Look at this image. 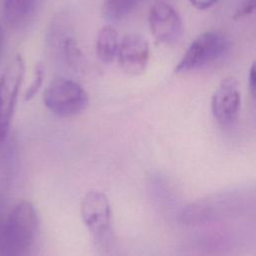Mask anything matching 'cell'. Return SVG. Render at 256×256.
I'll return each mask as SVG.
<instances>
[{"mask_svg":"<svg viewBox=\"0 0 256 256\" xmlns=\"http://www.w3.org/2000/svg\"><path fill=\"white\" fill-rule=\"evenodd\" d=\"M228 47L229 42L223 34L216 31L204 32L190 44L175 72L184 73L202 68L222 57Z\"/></svg>","mask_w":256,"mask_h":256,"instance_id":"cell-3","label":"cell"},{"mask_svg":"<svg viewBox=\"0 0 256 256\" xmlns=\"http://www.w3.org/2000/svg\"><path fill=\"white\" fill-rule=\"evenodd\" d=\"M254 75H255V64L253 63L250 67L249 75H248V82H249V86H250V89H251V92H252L253 96L255 95V78H254Z\"/></svg>","mask_w":256,"mask_h":256,"instance_id":"cell-16","label":"cell"},{"mask_svg":"<svg viewBox=\"0 0 256 256\" xmlns=\"http://www.w3.org/2000/svg\"><path fill=\"white\" fill-rule=\"evenodd\" d=\"M2 46V30H1V26H0V49Z\"/></svg>","mask_w":256,"mask_h":256,"instance_id":"cell-17","label":"cell"},{"mask_svg":"<svg viewBox=\"0 0 256 256\" xmlns=\"http://www.w3.org/2000/svg\"><path fill=\"white\" fill-rule=\"evenodd\" d=\"M43 79H44V66H43V64L39 63L35 66L34 77L32 79L31 84L28 86V88L25 91V94H24L25 101L31 100L36 95V93L38 92V90L40 89V87L42 85Z\"/></svg>","mask_w":256,"mask_h":256,"instance_id":"cell-13","label":"cell"},{"mask_svg":"<svg viewBox=\"0 0 256 256\" xmlns=\"http://www.w3.org/2000/svg\"><path fill=\"white\" fill-rule=\"evenodd\" d=\"M41 0H3V19L10 27H19L37 12Z\"/></svg>","mask_w":256,"mask_h":256,"instance_id":"cell-9","label":"cell"},{"mask_svg":"<svg viewBox=\"0 0 256 256\" xmlns=\"http://www.w3.org/2000/svg\"><path fill=\"white\" fill-rule=\"evenodd\" d=\"M43 102L54 115L67 118L84 111L88 106L89 97L77 82L68 78L57 77L45 88Z\"/></svg>","mask_w":256,"mask_h":256,"instance_id":"cell-2","label":"cell"},{"mask_svg":"<svg viewBox=\"0 0 256 256\" xmlns=\"http://www.w3.org/2000/svg\"><path fill=\"white\" fill-rule=\"evenodd\" d=\"M191 5L198 10H205L213 6L217 0H189Z\"/></svg>","mask_w":256,"mask_h":256,"instance_id":"cell-15","label":"cell"},{"mask_svg":"<svg viewBox=\"0 0 256 256\" xmlns=\"http://www.w3.org/2000/svg\"><path fill=\"white\" fill-rule=\"evenodd\" d=\"M24 72V61L20 55H17L0 77V146L5 141L10 128Z\"/></svg>","mask_w":256,"mask_h":256,"instance_id":"cell-4","label":"cell"},{"mask_svg":"<svg viewBox=\"0 0 256 256\" xmlns=\"http://www.w3.org/2000/svg\"><path fill=\"white\" fill-rule=\"evenodd\" d=\"M138 0H106L102 7V16L110 21L125 18L137 5Z\"/></svg>","mask_w":256,"mask_h":256,"instance_id":"cell-11","label":"cell"},{"mask_svg":"<svg viewBox=\"0 0 256 256\" xmlns=\"http://www.w3.org/2000/svg\"><path fill=\"white\" fill-rule=\"evenodd\" d=\"M241 105L239 83L235 77L224 78L212 96V113L221 125H230L238 117Z\"/></svg>","mask_w":256,"mask_h":256,"instance_id":"cell-7","label":"cell"},{"mask_svg":"<svg viewBox=\"0 0 256 256\" xmlns=\"http://www.w3.org/2000/svg\"><path fill=\"white\" fill-rule=\"evenodd\" d=\"M82 220L97 244L108 240L111 232V208L106 195L97 190L88 191L80 205Z\"/></svg>","mask_w":256,"mask_h":256,"instance_id":"cell-5","label":"cell"},{"mask_svg":"<svg viewBox=\"0 0 256 256\" xmlns=\"http://www.w3.org/2000/svg\"><path fill=\"white\" fill-rule=\"evenodd\" d=\"M38 215L28 201L18 203L1 230V248L11 255L25 254L33 245L38 232Z\"/></svg>","mask_w":256,"mask_h":256,"instance_id":"cell-1","label":"cell"},{"mask_svg":"<svg viewBox=\"0 0 256 256\" xmlns=\"http://www.w3.org/2000/svg\"><path fill=\"white\" fill-rule=\"evenodd\" d=\"M149 43L139 34H127L119 42L118 63L122 71L129 76L144 72L149 60Z\"/></svg>","mask_w":256,"mask_h":256,"instance_id":"cell-8","label":"cell"},{"mask_svg":"<svg viewBox=\"0 0 256 256\" xmlns=\"http://www.w3.org/2000/svg\"><path fill=\"white\" fill-rule=\"evenodd\" d=\"M119 38L116 29L110 25L100 29L96 39V54L103 63H110L117 56Z\"/></svg>","mask_w":256,"mask_h":256,"instance_id":"cell-10","label":"cell"},{"mask_svg":"<svg viewBox=\"0 0 256 256\" xmlns=\"http://www.w3.org/2000/svg\"><path fill=\"white\" fill-rule=\"evenodd\" d=\"M148 24L153 37L159 43L173 45L183 35V23L177 11L168 3H154L148 15Z\"/></svg>","mask_w":256,"mask_h":256,"instance_id":"cell-6","label":"cell"},{"mask_svg":"<svg viewBox=\"0 0 256 256\" xmlns=\"http://www.w3.org/2000/svg\"><path fill=\"white\" fill-rule=\"evenodd\" d=\"M63 54L67 64L74 69H81L85 64V57L73 37L65 38L63 42Z\"/></svg>","mask_w":256,"mask_h":256,"instance_id":"cell-12","label":"cell"},{"mask_svg":"<svg viewBox=\"0 0 256 256\" xmlns=\"http://www.w3.org/2000/svg\"><path fill=\"white\" fill-rule=\"evenodd\" d=\"M254 8H255V0H245L241 5V7L235 12L234 19H239L252 13Z\"/></svg>","mask_w":256,"mask_h":256,"instance_id":"cell-14","label":"cell"}]
</instances>
